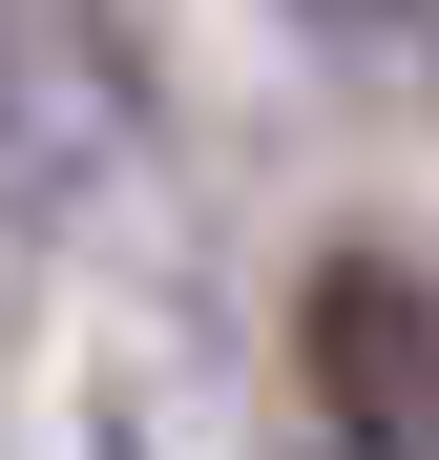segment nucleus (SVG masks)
I'll use <instances>...</instances> for the list:
<instances>
[{
    "label": "nucleus",
    "mask_w": 439,
    "mask_h": 460,
    "mask_svg": "<svg viewBox=\"0 0 439 460\" xmlns=\"http://www.w3.org/2000/svg\"><path fill=\"white\" fill-rule=\"evenodd\" d=\"M293 376L356 460H439V293L398 252H314L293 272Z\"/></svg>",
    "instance_id": "obj_1"
},
{
    "label": "nucleus",
    "mask_w": 439,
    "mask_h": 460,
    "mask_svg": "<svg viewBox=\"0 0 439 460\" xmlns=\"http://www.w3.org/2000/svg\"><path fill=\"white\" fill-rule=\"evenodd\" d=\"M293 22H314V42H398L418 0H293Z\"/></svg>",
    "instance_id": "obj_2"
},
{
    "label": "nucleus",
    "mask_w": 439,
    "mask_h": 460,
    "mask_svg": "<svg viewBox=\"0 0 439 460\" xmlns=\"http://www.w3.org/2000/svg\"><path fill=\"white\" fill-rule=\"evenodd\" d=\"M105 460H126V439H105Z\"/></svg>",
    "instance_id": "obj_3"
}]
</instances>
